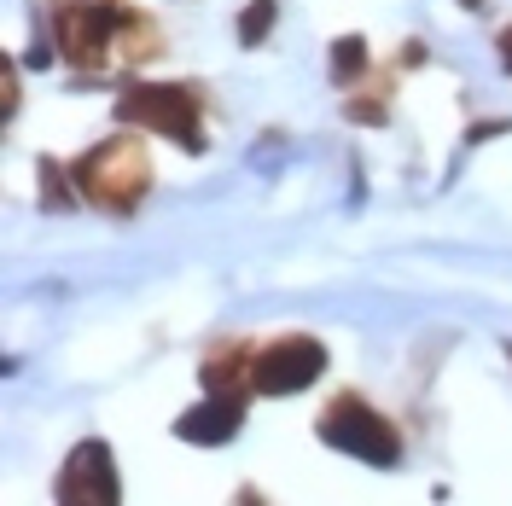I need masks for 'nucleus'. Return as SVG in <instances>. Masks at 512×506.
Here are the masks:
<instances>
[{"instance_id":"nucleus-15","label":"nucleus","mask_w":512,"mask_h":506,"mask_svg":"<svg viewBox=\"0 0 512 506\" xmlns=\"http://www.w3.org/2000/svg\"><path fill=\"white\" fill-rule=\"evenodd\" d=\"M495 59H501V70L512 76V24H507L501 35H495Z\"/></svg>"},{"instance_id":"nucleus-6","label":"nucleus","mask_w":512,"mask_h":506,"mask_svg":"<svg viewBox=\"0 0 512 506\" xmlns=\"http://www.w3.org/2000/svg\"><path fill=\"white\" fill-rule=\"evenodd\" d=\"M53 495H59L64 506H111L117 495H123V477H117V454H111V443H99V437H88V443L70 448V460H64L59 483H53Z\"/></svg>"},{"instance_id":"nucleus-2","label":"nucleus","mask_w":512,"mask_h":506,"mask_svg":"<svg viewBox=\"0 0 512 506\" xmlns=\"http://www.w3.org/2000/svg\"><path fill=\"white\" fill-rule=\"evenodd\" d=\"M70 175H76L82 204H94L105 216H134L146 204V192H152V158H146V146L134 134H111V140L88 146L70 163Z\"/></svg>"},{"instance_id":"nucleus-12","label":"nucleus","mask_w":512,"mask_h":506,"mask_svg":"<svg viewBox=\"0 0 512 506\" xmlns=\"http://www.w3.org/2000/svg\"><path fill=\"white\" fill-rule=\"evenodd\" d=\"M274 18H280V6H274V0H251V6L239 12V47H262L268 30H274Z\"/></svg>"},{"instance_id":"nucleus-7","label":"nucleus","mask_w":512,"mask_h":506,"mask_svg":"<svg viewBox=\"0 0 512 506\" xmlns=\"http://www.w3.org/2000/svg\"><path fill=\"white\" fill-rule=\"evenodd\" d=\"M239 425H245V396L239 390H210L204 402H192L181 419H175V437L181 443H192V448H222V443H233L239 437Z\"/></svg>"},{"instance_id":"nucleus-10","label":"nucleus","mask_w":512,"mask_h":506,"mask_svg":"<svg viewBox=\"0 0 512 506\" xmlns=\"http://www.w3.org/2000/svg\"><path fill=\"white\" fill-rule=\"evenodd\" d=\"M35 169H41V204H47V210H70V204H82L76 175H70L59 158H41Z\"/></svg>"},{"instance_id":"nucleus-14","label":"nucleus","mask_w":512,"mask_h":506,"mask_svg":"<svg viewBox=\"0 0 512 506\" xmlns=\"http://www.w3.org/2000/svg\"><path fill=\"white\" fill-rule=\"evenodd\" d=\"M396 64H402V70H419V64H425V41H402Z\"/></svg>"},{"instance_id":"nucleus-13","label":"nucleus","mask_w":512,"mask_h":506,"mask_svg":"<svg viewBox=\"0 0 512 506\" xmlns=\"http://www.w3.org/2000/svg\"><path fill=\"white\" fill-rule=\"evenodd\" d=\"M12 111H18V70L0 64V117H12Z\"/></svg>"},{"instance_id":"nucleus-4","label":"nucleus","mask_w":512,"mask_h":506,"mask_svg":"<svg viewBox=\"0 0 512 506\" xmlns=\"http://www.w3.org/2000/svg\"><path fill=\"white\" fill-rule=\"evenodd\" d=\"M320 443L338 448V454H350L361 466H373V472H390V466H402V431L384 419L373 402H361L355 390L344 396H332L326 413H320Z\"/></svg>"},{"instance_id":"nucleus-9","label":"nucleus","mask_w":512,"mask_h":506,"mask_svg":"<svg viewBox=\"0 0 512 506\" xmlns=\"http://www.w3.org/2000/svg\"><path fill=\"white\" fill-rule=\"evenodd\" d=\"M367 76V35H338L332 41V88H355Z\"/></svg>"},{"instance_id":"nucleus-5","label":"nucleus","mask_w":512,"mask_h":506,"mask_svg":"<svg viewBox=\"0 0 512 506\" xmlns=\"http://www.w3.org/2000/svg\"><path fill=\"white\" fill-rule=\"evenodd\" d=\"M326 373V344L309 338V332H291V338H274L268 349H256L251 361V390L256 396H297Z\"/></svg>"},{"instance_id":"nucleus-16","label":"nucleus","mask_w":512,"mask_h":506,"mask_svg":"<svg viewBox=\"0 0 512 506\" xmlns=\"http://www.w3.org/2000/svg\"><path fill=\"white\" fill-rule=\"evenodd\" d=\"M507 355H512V349H507Z\"/></svg>"},{"instance_id":"nucleus-8","label":"nucleus","mask_w":512,"mask_h":506,"mask_svg":"<svg viewBox=\"0 0 512 506\" xmlns=\"http://www.w3.org/2000/svg\"><path fill=\"white\" fill-rule=\"evenodd\" d=\"M251 361H256L251 344H227L222 355H210V361H204V373H198V379H204V390H216V396H222V390H233V379H251Z\"/></svg>"},{"instance_id":"nucleus-3","label":"nucleus","mask_w":512,"mask_h":506,"mask_svg":"<svg viewBox=\"0 0 512 506\" xmlns=\"http://www.w3.org/2000/svg\"><path fill=\"white\" fill-rule=\"evenodd\" d=\"M111 117L123 128H146V134H163L175 140L181 152H204V88L198 82H128L123 99L111 105Z\"/></svg>"},{"instance_id":"nucleus-1","label":"nucleus","mask_w":512,"mask_h":506,"mask_svg":"<svg viewBox=\"0 0 512 506\" xmlns=\"http://www.w3.org/2000/svg\"><path fill=\"white\" fill-rule=\"evenodd\" d=\"M47 30L82 76H105L111 64H146L163 53V30L134 0H47Z\"/></svg>"},{"instance_id":"nucleus-11","label":"nucleus","mask_w":512,"mask_h":506,"mask_svg":"<svg viewBox=\"0 0 512 506\" xmlns=\"http://www.w3.org/2000/svg\"><path fill=\"white\" fill-rule=\"evenodd\" d=\"M384 88H367V94H361V82H355L350 88V99H344V117H350V123H367V128H384L390 123V105H384Z\"/></svg>"}]
</instances>
